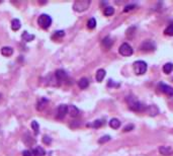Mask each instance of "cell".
<instances>
[{"label": "cell", "mask_w": 173, "mask_h": 156, "mask_svg": "<svg viewBox=\"0 0 173 156\" xmlns=\"http://www.w3.org/2000/svg\"><path fill=\"white\" fill-rule=\"evenodd\" d=\"M78 86L81 89H86L88 86H89V80H88L87 78H85V77L81 78L80 80L78 81Z\"/></svg>", "instance_id": "5bb4252c"}, {"label": "cell", "mask_w": 173, "mask_h": 156, "mask_svg": "<svg viewBox=\"0 0 173 156\" xmlns=\"http://www.w3.org/2000/svg\"><path fill=\"white\" fill-rule=\"evenodd\" d=\"M20 28H21L20 21H19V19H17V18L12 19V21H11V29H12V31H18V29H20Z\"/></svg>", "instance_id": "2e32d148"}, {"label": "cell", "mask_w": 173, "mask_h": 156, "mask_svg": "<svg viewBox=\"0 0 173 156\" xmlns=\"http://www.w3.org/2000/svg\"><path fill=\"white\" fill-rule=\"evenodd\" d=\"M133 129H134V126H133V125H130V126H128V127H126L125 129H123V131L128 132V131H131V130H133Z\"/></svg>", "instance_id": "1f68e13d"}, {"label": "cell", "mask_w": 173, "mask_h": 156, "mask_svg": "<svg viewBox=\"0 0 173 156\" xmlns=\"http://www.w3.org/2000/svg\"><path fill=\"white\" fill-rule=\"evenodd\" d=\"M127 103L128 105L130 110H132L134 111H146V108H147V106L144 105L142 103H140L139 100H137L135 97H133V96H128L127 98Z\"/></svg>", "instance_id": "6da1fadb"}, {"label": "cell", "mask_w": 173, "mask_h": 156, "mask_svg": "<svg viewBox=\"0 0 173 156\" xmlns=\"http://www.w3.org/2000/svg\"><path fill=\"white\" fill-rule=\"evenodd\" d=\"M109 140H110L109 136H103L102 138H100V139L98 140V143H104L106 141H109Z\"/></svg>", "instance_id": "f546056e"}, {"label": "cell", "mask_w": 173, "mask_h": 156, "mask_svg": "<svg viewBox=\"0 0 173 156\" xmlns=\"http://www.w3.org/2000/svg\"><path fill=\"white\" fill-rule=\"evenodd\" d=\"M104 124V122H103V120H96L94 121L92 124H90V127H92V128H99L101 127V126Z\"/></svg>", "instance_id": "d4e9b609"}, {"label": "cell", "mask_w": 173, "mask_h": 156, "mask_svg": "<svg viewBox=\"0 0 173 156\" xmlns=\"http://www.w3.org/2000/svg\"><path fill=\"white\" fill-rule=\"evenodd\" d=\"M118 52L122 56H125V57H128V56H132L133 53H134V50L133 48L130 46L128 43H123L120 45V49H118Z\"/></svg>", "instance_id": "5b68a950"}, {"label": "cell", "mask_w": 173, "mask_h": 156, "mask_svg": "<svg viewBox=\"0 0 173 156\" xmlns=\"http://www.w3.org/2000/svg\"><path fill=\"white\" fill-rule=\"evenodd\" d=\"M159 88L163 93L167 94L168 96H173V87L165 83H159Z\"/></svg>", "instance_id": "ba28073f"}, {"label": "cell", "mask_w": 173, "mask_h": 156, "mask_svg": "<svg viewBox=\"0 0 173 156\" xmlns=\"http://www.w3.org/2000/svg\"><path fill=\"white\" fill-rule=\"evenodd\" d=\"M21 39H23L24 42H31L34 39V34H28V31H23V34H21Z\"/></svg>", "instance_id": "d6986e66"}, {"label": "cell", "mask_w": 173, "mask_h": 156, "mask_svg": "<svg viewBox=\"0 0 173 156\" xmlns=\"http://www.w3.org/2000/svg\"><path fill=\"white\" fill-rule=\"evenodd\" d=\"M113 13H115V9H113L112 6H106L104 8V10H103V14H104L105 16H110V15H112Z\"/></svg>", "instance_id": "7402d4cb"}, {"label": "cell", "mask_w": 173, "mask_h": 156, "mask_svg": "<svg viewBox=\"0 0 173 156\" xmlns=\"http://www.w3.org/2000/svg\"><path fill=\"white\" fill-rule=\"evenodd\" d=\"M55 77L57 79V81L61 82V81L66 80L68 77V75H67V73H66L65 70H63V69H58V70H56V72H55Z\"/></svg>", "instance_id": "9c48e42d"}, {"label": "cell", "mask_w": 173, "mask_h": 156, "mask_svg": "<svg viewBox=\"0 0 173 156\" xmlns=\"http://www.w3.org/2000/svg\"><path fill=\"white\" fill-rule=\"evenodd\" d=\"M159 152H160V154H162L164 156H169L172 154L173 150L170 147H168V146H161V147L159 148Z\"/></svg>", "instance_id": "7c38bea8"}, {"label": "cell", "mask_w": 173, "mask_h": 156, "mask_svg": "<svg viewBox=\"0 0 173 156\" xmlns=\"http://www.w3.org/2000/svg\"><path fill=\"white\" fill-rule=\"evenodd\" d=\"M33 155L34 156H45L46 151L42 147H36V148H34L33 151Z\"/></svg>", "instance_id": "e0dca14e"}, {"label": "cell", "mask_w": 173, "mask_h": 156, "mask_svg": "<svg viewBox=\"0 0 173 156\" xmlns=\"http://www.w3.org/2000/svg\"><path fill=\"white\" fill-rule=\"evenodd\" d=\"M31 129L34 130V134H36V135H38V134H39V126L38 122H36V121H33L31 124Z\"/></svg>", "instance_id": "484cf974"}, {"label": "cell", "mask_w": 173, "mask_h": 156, "mask_svg": "<svg viewBox=\"0 0 173 156\" xmlns=\"http://www.w3.org/2000/svg\"><path fill=\"white\" fill-rule=\"evenodd\" d=\"M38 24L41 26L42 29H47L51 26L52 24V18L49 14H46V13H43L39 16L38 18Z\"/></svg>", "instance_id": "3957f363"}, {"label": "cell", "mask_w": 173, "mask_h": 156, "mask_svg": "<svg viewBox=\"0 0 173 156\" xmlns=\"http://www.w3.org/2000/svg\"><path fill=\"white\" fill-rule=\"evenodd\" d=\"M48 103H49L48 100H46V98H41V100H39L38 105H36V108H38V111H43L44 108H45L46 105Z\"/></svg>", "instance_id": "ac0fdd59"}, {"label": "cell", "mask_w": 173, "mask_h": 156, "mask_svg": "<svg viewBox=\"0 0 173 156\" xmlns=\"http://www.w3.org/2000/svg\"><path fill=\"white\" fill-rule=\"evenodd\" d=\"M64 36H65V31H56V33L54 34L53 38H62V37H64Z\"/></svg>", "instance_id": "83f0119b"}, {"label": "cell", "mask_w": 173, "mask_h": 156, "mask_svg": "<svg viewBox=\"0 0 173 156\" xmlns=\"http://www.w3.org/2000/svg\"><path fill=\"white\" fill-rule=\"evenodd\" d=\"M1 54L5 57H10L13 54V49L11 47H3L1 49Z\"/></svg>", "instance_id": "9a60e30c"}, {"label": "cell", "mask_w": 173, "mask_h": 156, "mask_svg": "<svg viewBox=\"0 0 173 156\" xmlns=\"http://www.w3.org/2000/svg\"><path fill=\"white\" fill-rule=\"evenodd\" d=\"M105 74L106 73H105L104 69H99V70H97V72H96V75H95L96 81H98V82H101V81L104 79Z\"/></svg>", "instance_id": "4fadbf2b"}, {"label": "cell", "mask_w": 173, "mask_h": 156, "mask_svg": "<svg viewBox=\"0 0 173 156\" xmlns=\"http://www.w3.org/2000/svg\"><path fill=\"white\" fill-rule=\"evenodd\" d=\"M140 50L144 51V52H152L155 50V44L153 41L151 40H146L142 43V45L140 46Z\"/></svg>", "instance_id": "8992f818"}, {"label": "cell", "mask_w": 173, "mask_h": 156, "mask_svg": "<svg viewBox=\"0 0 173 156\" xmlns=\"http://www.w3.org/2000/svg\"><path fill=\"white\" fill-rule=\"evenodd\" d=\"M133 67H134V72L136 75H143V74L146 73V71H147V69H148L147 63L142 60L136 61L135 63L133 64Z\"/></svg>", "instance_id": "7a4b0ae2"}, {"label": "cell", "mask_w": 173, "mask_h": 156, "mask_svg": "<svg viewBox=\"0 0 173 156\" xmlns=\"http://www.w3.org/2000/svg\"><path fill=\"white\" fill-rule=\"evenodd\" d=\"M164 34H167V36H170V37L173 36V23H170L169 26H167L166 29L164 31Z\"/></svg>", "instance_id": "4316f807"}, {"label": "cell", "mask_w": 173, "mask_h": 156, "mask_svg": "<svg viewBox=\"0 0 173 156\" xmlns=\"http://www.w3.org/2000/svg\"><path fill=\"white\" fill-rule=\"evenodd\" d=\"M133 8H134V5H128V6H127V7H125L123 11L127 12V11H128V10H131V9H133Z\"/></svg>", "instance_id": "d6a6232c"}, {"label": "cell", "mask_w": 173, "mask_h": 156, "mask_svg": "<svg viewBox=\"0 0 173 156\" xmlns=\"http://www.w3.org/2000/svg\"><path fill=\"white\" fill-rule=\"evenodd\" d=\"M95 26H96V19L94 17H91L87 21V28L89 29H95Z\"/></svg>", "instance_id": "603a6c76"}, {"label": "cell", "mask_w": 173, "mask_h": 156, "mask_svg": "<svg viewBox=\"0 0 173 156\" xmlns=\"http://www.w3.org/2000/svg\"><path fill=\"white\" fill-rule=\"evenodd\" d=\"M90 5L89 0H80V1H76L73 4V9L77 12H83L86 9H88V7Z\"/></svg>", "instance_id": "277c9868"}, {"label": "cell", "mask_w": 173, "mask_h": 156, "mask_svg": "<svg viewBox=\"0 0 173 156\" xmlns=\"http://www.w3.org/2000/svg\"><path fill=\"white\" fill-rule=\"evenodd\" d=\"M67 114H68V105H60L58 106V110H57L56 118L58 119V120H63V119L66 117Z\"/></svg>", "instance_id": "52a82bcc"}, {"label": "cell", "mask_w": 173, "mask_h": 156, "mask_svg": "<svg viewBox=\"0 0 173 156\" xmlns=\"http://www.w3.org/2000/svg\"><path fill=\"white\" fill-rule=\"evenodd\" d=\"M68 114L72 118H76V117H78L79 116L80 111H79V110L76 108L75 105H68Z\"/></svg>", "instance_id": "8fae6325"}, {"label": "cell", "mask_w": 173, "mask_h": 156, "mask_svg": "<svg viewBox=\"0 0 173 156\" xmlns=\"http://www.w3.org/2000/svg\"><path fill=\"white\" fill-rule=\"evenodd\" d=\"M146 111H147L148 115L151 116V117H154V116H156V115H158V114H159V110H158L157 106H156V105H154L147 106Z\"/></svg>", "instance_id": "30bf717a"}, {"label": "cell", "mask_w": 173, "mask_h": 156, "mask_svg": "<svg viewBox=\"0 0 173 156\" xmlns=\"http://www.w3.org/2000/svg\"><path fill=\"white\" fill-rule=\"evenodd\" d=\"M173 70V64L172 63H166L163 66V72L165 74H170Z\"/></svg>", "instance_id": "44dd1931"}, {"label": "cell", "mask_w": 173, "mask_h": 156, "mask_svg": "<svg viewBox=\"0 0 173 156\" xmlns=\"http://www.w3.org/2000/svg\"><path fill=\"white\" fill-rule=\"evenodd\" d=\"M31 152L29 150H24L23 152V156H31Z\"/></svg>", "instance_id": "4dcf8cb0"}, {"label": "cell", "mask_w": 173, "mask_h": 156, "mask_svg": "<svg viewBox=\"0 0 173 156\" xmlns=\"http://www.w3.org/2000/svg\"><path fill=\"white\" fill-rule=\"evenodd\" d=\"M43 142L45 143V144H47V145H50L51 143H52V139L49 136H47V135H45L43 137Z\"/></svg>", "instance_id": "f1b7e54d"}, {"label": "cell", "mask_w": 173, "mask_h": 156, "mask_svg": "<svg viewBox=\"0 0 173 156\" xmlns=\"http://www.w3.org/2000/svg\"><path fill=\"white\" fill-rule=\"evenodd\" d=\"M109 126L112 129H118L120 127V121L118 120V119H115V118H113L109 121Z\"/></svg>", "instance_id": "ffe728a7"}, {"label": "cell", "mask_w": 173, "mask_h": 156, "mask_svg": "<svg viewBox=\"0 0 173 156\" xmlns=\"http://www.w3.org/2000/svg\"><path fill=\"white\" fill-rule=\"evenodd\" d=\"M102 45L105 47L106 49H109L110 47H112V40H110V38L106 37V38L103 39L102 40Z\"/></svg>", "instance_id": "cb8c5ba5"}]
</instances>
